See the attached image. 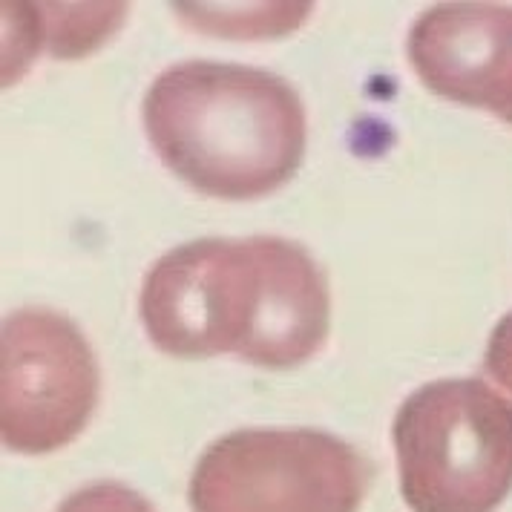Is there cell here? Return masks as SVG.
<instances>
[{
	"label": "cell",
	"mask_w": 512,
	"mask_h": 512,
	"mask_svg": "<svg viewBox=\"0 0 512 512\" xmlns=\"http://www.w3.org/2000/svg\"><path fill=\"white\" fill-rule=\"evenodd\" d=\"M141 110L162 162L205 196L259 199L303 164L305 107L274 72L185 61L150 84Z\"/></svg>",
	"instance_id": "cell-1"
},
{
	"label": "cell",
	"mask_w": 512,
	"mask_h": 512,
	"mask_svg": "<svg viewBox=\"0 0 512 512\" xmlns=\"http://www.w3.org/2000/svg\"><path fill=\"white\" fill-rule=\"evenodd\" d=\"M400 495L415 510H489L512 487V403L484 380H438L400 406Z\"/></svg>",
	"instance_id": "cell-2"
},
{
	"label": "cell",
	"mask_w": 512,
	"mask_h": 512,
	"mask_svg": "<svg viewBox=\"0 0 512 512\" xmlns=\"http://www.w3.org/2000/svg\"><path fill=\"white\" fill-rule=\"evenodd\" d=\"M369 461L317 429H239L210 443L190 478L193 510H357Z\"/></svg>",
	"instance_id": "cell-3"
},
{
	"label": "cell",
	"mask_w": 512,
	"mask_h": 512,
	"mask_svg": "<svg viewBox=\"0 0 512 512\" xmlns=\"http://www.w3.org/2000/svg\"><path fill=\"white\" fill-rule=\"evenodd\" d=\"M101 392L87 337L64 314L29 305L3 320L0 438L12 452L47 455L72 443Z\"/></svg>",
	"instance_id": "cell-4"
},
{
	"label": "cell",
	"mask_w": 512,
	"mask_h": 512,
	"mask_svg": "<svg viewBox=\"0 0 512 512\" xmlns=\"http://www.w3.org/2000/svg\"><path fill=\"white\" fill-rule=\"evenodd\" d=\"M262 288L254 236L193 239L159 256L141 285L147 337L173 357L245 349Z\"/></svg>",
	"instance_id": "cell-5"
},
{
	"label": "cell",
	"mask_w": 512,
	"mask_h": 512,
	"mask_svg": "<svg viewBox=\"0 0 512 512\" xmlns=\"http://www.w3.org/2000/svg\"><path fill=\"white\" fill-rule=\"evenodd\" d=\"M409 61L435 95L512 116V6L426 9L409 32Z\"/></svg>",
	"instance_id": "cell-6"
},
{
	"label": "cell",
	"mask_w": 512,
	"mask_h": 512,
	"mask_svg": "<svg viewBox=\"0 0 512 512\" xmlns=\"http://www.w3.org/2000/svg\"><path fill=\"white\" fill-rule=\"evenodd\" d=\"M262 288L251 337L239 357L259 369H294L314 357L331 326L326 274L303 245L282 236H254Z\"/></svg>",
	"instance_id": "cell-7"
},
{
	"label": "cell",
	"mask_w": 512,
	"mask_h": 512,
	"mask_svg": "<svg viewBox=\"0 0 512 512\" xmlns=\"http://www.w3.org/2000/svg\"><path fill=\"white\" fill-rule=\"evenodd\" d=\"M176 15L190 29L219 38H280L294 32L311 15V3H251V6H205L176 3Z\"/></svg>",
	"instance_id": "cell-8"
},
{
	"label": "cell",
	"mask_w": 512,
	"mask_h": 512,
	"mask_svg": "<svg viewBox=\"0 0 512 512\" xmlns=\"http://www.w3.org/2000/svg\"><path fill=\"white\" fill-rule=\"evenodd\" d=\"M55 24L41 26V41H49L52 55L58 58H78L93 52L116 24L127 15V6H55L49 9Z\"/></svg>",
	"instance_id": "cell-9"
},
{
	"label": "cell",
	"mask_w": 512,
	"mask_h": 512,
	"mask_svg": "<svg viewBox=\"0 0 512 512\" xmlns=\"http://www.w3.org/2000/svg\"><path fill=\"white\" fill-rule=\"evenodd\" d=\"M484 369L501 389H507L512 395V311L495 326L489 337Z\"/></svg>",
	"instance_id": "cell-10"
},
{
	"label": "cell",
	"mask_w": 512,
	"mask_h": 512,
	"mask_svg": "<svg viewBox=\"0 0 512 512\" xmlns=\"http://www.w3.org/2000/svg\"><path fill=\"white\" fill-rule=\"evenodd\" d=\"M507 121H510V124H512V116H510V118H507Z\"/></svg>",
	"instance_id": "cell-11"
}]
</instances>
